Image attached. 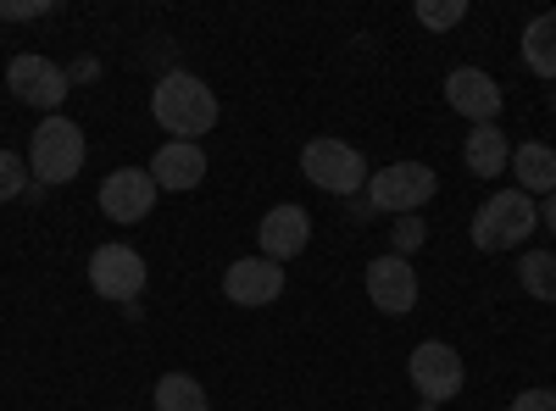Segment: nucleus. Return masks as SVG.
Listing matches in <instances>:
<instances>
[{"mask_svg":"<svg viewBox=\"0 0 556 411\" xmlns=\"http://www.w3.org/2000/svg\"><path fill=\"white\" fill-rule=\"evenodd\" d=\"M151 117L173 133V140L195 145L201 133L217 128V95L195 73H162L156 89H151Z\"/></svg>","mask_w":556,"mask_h":411,"instance_id":"f257e3e1","label":"nucleus"},{"mask_svg":"<svg viewBox=\"0 0 556 411\" xmlns=\"http://www.w3.org/2000/svg\"><path fill=\"white\" fill-rule=\"evenodd\" d=\"M540 228V206L523 195V190H495L479 211H473V245L484 251V256H501V251H513V245H523L529 234Z\"/></svg>","mask_w":556,"mask_h":411,"instance_id":"f03ea898","label":"nucleus"},{"mask_svg":"<svg viewBox=\"0 0 556 411\" xmlns=\"http://www.w3.org/2000/svg\"><path fill=\"white\" fill-rule=\"evenodd\" d=\"M78 167H84V128L62 112L45 117L28 140V172L39 184H73Z\"/></svg>","mask_w":556,"mask_h":411,"instance_id":"7ed1b4c3","label":"nucleus"},{"mask_svg":"<svg viewBox=\"0 0 556 411\" xmlns=\"http://www.w3.org/2000/svg\"><path fill=\"white\" fill-rule=\"evenodd\" d=\"M434 190H440V178L429 162H390L379 172H367V206L374 211L417 217V206H429Z\"/></svg>","mask_w":556,"mask_h":411,"instance_id":"20e7f679","label":"nucleus"},{"mask_svg":"<svg viewBox=\"0 0 556 411\" xmlns=\"http://www.w3.org/2000/svg\"><path fill=\"white\" fill-rule=\"evenodd\" d=\"M301 178H306V184H317L323 195L351 201L356 190H367V162H362V151L345 145V140H312V145L301 151Z\"/></svg>","mask_w":556,"mask_h":411,"instance_id":"39448f33","label":"nucleus"},{"mask_svg":"<svg viewBox=\"0 0 556 411\" xmlns=\"http://www.w3.org/2000/svg\"><path fill=\"white\" fill-rule=\"evenodd\" d=\"M7 89L23 101V106H34V112H62V101H67V89H73V78H67V67H56L51 56H39V51H23V56H12V67H7Z\"/></svg>","mask_w":556,"mask_h":411,"instance_id":"423d86ee","label":"nucleus"},{"mask_svg":"<svg viewBox=\"0 0 556 411\" xmlns=\"http://www.w3.org/2000/svg\"><path fill=\"white\" fill-rule=\"evenodd\" d=\"M89 284H96L101 300L134 306L139 295H146V256H139L134 245H123V240H112V245H101L96 256H89Z\"/></svg>","mask_w":556,"mask_h":411,"instance_id":"0eeeda50","label":"nucleus"},{"mask_svg":"<svg viewBox=\"0 0 556 411\" xmlns=\"http://www.w3.org/2000/svg\"><path fill=\"white\" fill-rule=\"evenodd\" d=\"M406 373H412V389L424 395L429 406L456 400V395H462V384H468V368H462L456 345H445V339H424V345H417V350H412V361H406Z\"/></svg>","mask_w":556,"mask_h":411,"instance_id":"6e6552de","label":"nucleus"},{"mask_svg":"<svg viewBox=\"0 0 556 411\" xmlns=\"http://www.w3.org/2000/svg\"><path fill=\"white\" fill-rule=\"evenodd\" d=\"M156 178L146 172V167H117L106 184H101V211L112 217V222H123V228H134V222H146L151 211H156Z\"/></svg>","mask_w":556,"mask_h":411,"instance_id":"1a4fd4ad","label":"nucleus"},{"mask_svg":"<svg viewBox=\"0 0 556 411\" xmlns=\"http://www.w3.org/2000/svg\"><path fill=\"white\" fill-rule=\"evenodd\" d=\"M256 245H262V256L278 261V267H285L290 256H301V251L312 245V217H306V206H295V201L273 206V211L256 222Z\"/></svg>","mask_w":556,"mask_h":411,"instance_id":"9d476101","label":"nucleus"},{"mask_svg":"<svg viewBox=\"0 0 556 411\" xmlns=\"http://www.w3.org/2000/svg\"><path fill=\"white\" fill-rule=\"evenodd\" d=\"M367 300H374L384 317H406L417 306V267L406 256L367 261Z\"/></svg>","mask_w":556,"mask_h":411,"instance_id":"9b49d317","label":"nucleus"},{"mask_svg":"<svg viewBox=\"0 0 556 411\" xmlns=\"http://www.w3.org/2000/svg\"><path fill=\"white\" fill-rule=\"evenodd\" d=\"M445 101L456 106V117H468L479 128V123L501 117V84L484 67H451L445 73Z\"/></svg>","mask_w":556,"mask_h":411,"instance_id":"f8f14e48","label":"nucleus"},{"mask_svg":"<svg viewBox=\"0 0 556 411\" xmlns=\"http://www.w3.org/2000/svg\"><path fill=\"white\" fill-rule=\"evenodd\" d=\"M223 295L235 306H273L285 295V267L267 261V256H245L223 272Z\"/></svg>","mask_w":556,"mask_h":411,"instance_id":"ddd939ff","label":"nucleus"},{"mask_svg":"<svg viewBox=\"0 0 556 411\" xmlns=\"http://www.w3.org/2000/svg\"><path fill=\"white\" fill-rule=\"evenodd\" d=\"M151 178H156V190H195L201 178H206V151L201 145H184V140H167L156 156H151Z\"/></svg>","mask_w":556,"mask_h":411,"instance_id":"4468645a","label":"nucleus"},{"mask_svg":"<svg viewBox=\"0 0 556 411\" xmlns=\"http://www.w3.org/2000/svg\"><path fill=\"white\" fill-rule=\"evenodd\" d=\"M462 162H468L473 178H501L506 167H513V145H506L501 123H479L468 140H462Z\"/></svg>","mask_w":556,"mask_h":411,"instance_id":"2eb2a0df","label":"nucleus"},{"mask_svg":"<svg viewBox=\"0 0 556 411\" xmlns=\"http://www.w3.org/2000/svg\"><path fill=\"white\" fill-rule=\"evenodd\" d=\"M513 178H518V190L534 201V195H556V151L545 140H529L513 151Z\"/></svg>","mask_w":556,"mask_h":411,"instance_id":"dca6fc26","label":"nucleus"},{"mask_svg":"<svg viewBox=\"0 0 556 411\" xmlns=\"http://www.w3.org/2000/svg\"><path fill=\"white\" fill-rule=\"evenodd\" d=\"M523 67L556 84V12H545L523 28Z\"/></svg>","mask_w":556,"mask_h":411,"instance_id":"f3484780","label":"nucleus"},{"mask_svg":"<svg viewBox=\"0 0 556 411\" xmlns=\"http://www.w3.org/2000/svg\"><path fill=\"white\" fill-rule=\"evenodd\" d=\"M156 411H212V400L190 373H167L156 384Z\"/></svg>","mask_w":556,"mask_h":411,"instance_id":"a211bd4d","label":"nucleus"},{"mask_svg":"<svg viewBox=\"0 0 556 411\" xmlns=\"http://www.w3.org/2000/svg\"><path fill=\"white\" fill-rule=\"evenodd\" d=\"M518 284L534 295V300H556V256L551 251H529L518 261Z\"/></svg>","mask_w":556,"mask_h":411,"instance_id":"6ab92c4d","label":"nucleus"},{"mask_svg":"<svg viewBox=\"0 0 556 411\" xmlns=\"http://www.w3.org/2000/svg\"><path fill=\"white\" fill-rule=\"evenodd\" d=\"M417 23L424 28H434V34H445V28H456L462 17H468V0H417Z\"/></svg>","mask_w":556,"mask_h":411,"instance_id":"aec40b11","label":"nucleus"},{"mask_svg":"<svg viewBox=\"0 0 556 411\" xmlns=\"http://www.w3.org/2000/svg\"><path fill=\"white\" fill-rule=\"evenodd\" d=\"M28 190V162L17 151H0V201H17Z\"/></svg>","mask_w":556,"mask_h":411,"instance_id":"412c9836","label":"nucleus"},{"mask_svg":"<svg viewBox=\"0 0 556 411\" xmlns=\"http://www.w3.org/2000/svg\"><path fill=\"white\" fill-rule=\"evenodd\" d=\"M51 12H56V0H0V23H34Z\"/></svg>","mask_w":556,"mask_h":411,"instance_id":"4be33fe9","label":"nucleus"},{"mask_svg":"<svg viewBox=\"0 0 556 411\" xmlns=\"http://www.w3.org/2000/svg\"><path fill=\"white\" fill-rule=\"evenodd\" d=\"M424 240H429V222H417V217H401V222H395V234H390V245H395L390 256H406V251H417Z\"/></svg>","mask_w":556,"mask_h":411,"instance_id":"5701e85b","label":"nucleus"},{"mask_svg":"<svg viewBox=\"0 0 556 411\" xmlns=\"http://www.w3.org/2000/svg\"><path fill=\"white\" fill-rule=\"evenodd\" d=\"M506 411H556V389H523Z\"/></svg>","mask_w":556,"mask_h":411,"instance_id":"b1692460","label":"nucleus"},{"mask_svg":"<svg viewBox=\"0 0 556 411\" xmlns=\"http://www.w3.org/2000/svg\"><path fill=\"white\" fill-rule=\"evenodd\" d=\"M96 73H101V67H96V62H89V56H84V62H73V67H67V78H78V84H89V78H96Z\"/></svg>","mask_w":556,"mask_h":411,"instance_id":"393cba45","label":"nucleus"},{"mask_svg":"<svg viewBox=\"0 0 556 411\" xmlns=\"http://www.w3.org/2000/svg\"><path fill=\"white\" fill-rule=\"evenodd\" d=\"M545 228L556 234V195H545Z\"/></svg>","mask_w":556,"mask_h":411,"instance_id":"a878e982","label":"nucleus"},{"mask_svg":"<svg viewBox=\"0 0 556 411\" xmlns=\"http://www.w3.org/2000/svg\"><path fill=\"white\" fill-rule=\"evenodd\" d=\"M551 112H556V89H551Z\"/></svg>","mask_w":556,"mask_h":411,"instance_id":"bb28decb","label":"nucleus"}]
</instances>
